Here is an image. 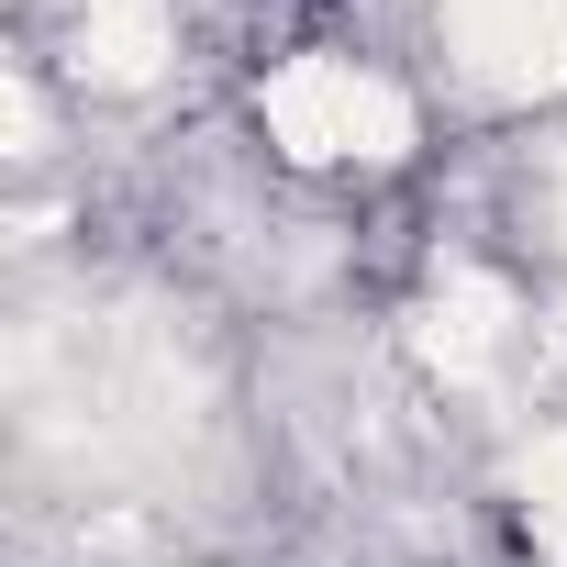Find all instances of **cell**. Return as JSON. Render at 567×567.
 <instances>
[]
</instances>
